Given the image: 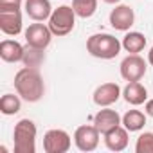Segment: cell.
I'll use <instances>...</instances> for the list:
<instances>
[{"label": "cell", "mask_w": 153, "mask_h": 153, "mask_svg": "<svg viewBox=\"0 0 153 153\" xmlns=\"http://www.w3.org/2000/svg\"><path fill=\"white\" fill-rule=\"evenodd\" d=\"M15 88L16 94L27 101V103H36L43 97L45 85L42 79V74L34 67H24L16 72L15 76Z\"/></svg>", "instance_id": "6da1fadb"}, {"label": "cell", "mask_w": 153, "mask_h": 153, "mask_svg": "<svg viewBox=\"0 0 153 153\" xmlns=\"http://www.w3.org/2000/svg\"><path fill=\"white\" fill-rule=\"evenodd\" d=\"M121 47L123 43L115 36L106 34V33L92 34L87 40V51L94 58H99V59H114L121 52Z\"/></svg>", "instance_id": "7a4b0ae2"}, {"label": "cell", "mask_w": 153, "mask_h": 153, "mask_svg": "<svg viewBox=\"0 0 153 153\" xmlns=\"http://www.w3.org/2000/svg\"><path fill=\"white\" fill-rule=\"evenodd\" d=\"M15 151L34 153L36 151V124L31 119H22L15 124Z\"/></svg>", "instance_id": "3957f363"}, {"label": "cell", "mask_w": 153, "mask_h": 153, "mask_svg": "<svg viewBox=\"0 0 153 153\" xmlns=\"http://www.w3.org/2000/svg\"><path fill=\"white\" fill-rule=\"evenodd\" d=\"M76 11L72 6H59L49 18V29L54 36H67L76 25Z\"/></svg>", "instance_id": "277c9868"}, {"label": "cell", "mask_w": 153, "mask_h": 153, "mask_svg": "<svg viewBox=\"0 0 153 153\" xmlns=\"http://www.w3.org/2000/svg\"><path fill=\"white\" fill-rule=\"evenodd\" d=\"M72 146L70 135L65 130H49L43 137V149L45 153H67Z\"/></svg>", "instance_id": "5b68a950"}, {"label": "cell", "mask_w": 153, "mask_h": 153, "mask_svg": "<svg viewBox=\"0 0 153 153\" xmlns=\"http://www.w3.org/2000/svg\"><path fill=\"white\" fill-rule=\"evenodd\" d=\"M146 74V61L139 54H128L121 61V76L123 79L130 81H140Z\"/></svg>", "instance_id": "8992f818"}, {"label": "cell", "mask_w": 153, "mask_h": 153, "mask_svg": "<svg viewBox=\"0 0 153 153\" xmlns=\"http://www.w3.org/2000/svg\"><path fill=\"white\" fill-rule=\"evenodd\" d=\"M52 36L54 34L49 29V25H43V24H31L25 29V42H27V45L34 47V49H40V51H45L51 45Z\"/></svg>", "instance_id": "52a82bcc"}, {"label": "cell", "mask_w": 153, "mask_h": 153, "mask_svg": "<svg viewBox=\"0 0 153 153\" xmlns=\"http://www.w3.org/2000/svg\"><path fill=\"white\" fill-rule=\"evenodd\" d=\"M99 130L92 124H83L74 131V142L79 151H94L99 146Z\"/></svg>", "instance_id": "ba28073f"}, {"label": "cell", "mask_w": 153, "mask_h": 153, "mask_svg": "<svg viewBox=\"0 0 153 153\" xmlns=\"http://www.w3.org/2000/svg\"><path fill=\"white\" fill-rule=\"evenodd\" d=\"M0 29L7 36L22 33V13L20 9H0Z\"/></svg>", "instance_id": "9c48e42d"}, {"label": "cell", "mask_w": 153, "mask_h": 153, "mask_svg": "<svg viewBox=\"0 0 153 153\" xmlns=\"http://www.w3.org/2000/svg\"><path fill=\"white\" fill-rule=\"evenodd\" d=\"M135 22V13L130 6L121 4L115 6V9H112L110 13V25L115 31H128Z\"/></svg>", "instance_id": "30bf717a"}, {"label": "cell", "mask_w": 153, "mask_h": 153, "mask_svg": "<svg viewBox=\"0 0 153 153\" xmlns=\"http://www.w3.org/2000/svg\"><path fill=\"white\" fill-rule=\"evenodd\" d=\"M119 97H121V87L117 83H103L94 92V103L101 108L117 103Z\"/></svg>", "instance_id": "8fae6325"}, {"label": "cell", "mask_w": 153, "mask_h": 153, "mask_svg": "<svg viewBox=\"0 0 153 153\" xmlns=\"http://www.w3.org/2000/svg\"><path fill=\"white\" fill-rule=\"evenodd\" d=\"M123 123L121 115L115 112V110H110L108 106H105L103 110H99L96 115H94V126L99 130V133H106L110 130H114L115 126H119Z\"/></svg>", "instance_id": "7c38bea8"}, {"label": "cell", "mask_w": 153, "mask_h": 153, "mask_svg": "<svg viewBox=\"0 0 153 153\" xmlns=\"http://www.w3.org/2000/svg\"><path fill=\"white\" fill-rule=\"evenodd\" d=\"M52 7L49 0H25V13L34 22H45L52 15Z\"/></svg>", "instance_id": "4fadbf2b"}, {"label": "cell", "mask_w": 153, "mask_h": 153, "mask_svg": "<svg viewBox=\"0 0 153 153\" xmlns=\"http://www.w3.org/2000/svg\"><path fill=\"white\" fill-rule=\"evenodd\" d=\"M25 56V47L20 45L16 40H4L0 43V58L7 63H18L24 61Z\"/></svg>", "instance_id": "5bb4252c"}, {"label": "cell", "mask_w": 153, "mask_h": 153, "mask_svg": "<svg viewBox=\"0 0 153 153\" xmlns=\"http://www.w3.org/2000/svg\"><path fill=\"white\" fill-rule=\"evenodd\" d=\"M105 144L112 151H123L128 146V130L124 126H115L114 130L105 133Z\"/></svg>", "instance_id": "9a60e30c"}, {"label": "cell", "mask_w": 153, "mask_h": 153, "mask_svg": "<svg viewBox=\"0 0 153 153\" xmlns=\"http://www.w3.org/2000/svg\"><path fill=\"white\" fill-rule=\"evenodd\" d=\"M123 96H124L126 103H130V105H133V106H139V105L146 103V99H148V92H146V88H144L139 81H130V83L124 87Z\"/></svg>", "instance_id": "2e32d148"}, {"label": "cell", "mask_w": 153, "mask_h": 153, "mask_svg": "<svg viewBox=\"0 0 153 153\" xmlns=\"http://www.w3.org/2000/svg\"><path fill=\"white\" fill-rule=\"evenodd\" d=\"M123 49L130 54H139L144 47H146V36L142 33L137 31H130L124 38H123Z\"/></svg>", "instance_id": "e0dca14e"}, {"label": "cell", "mask_w": 153, "mask_h": 153, "mask_svg": "<svg viewBox=\"0 0 153 153\" xmlns=\"http://www.w3.org/2000/svg\"><path fill=\"white\" fill-rule=\"evenodd\" d=\"M123 124L128 131H139L146 124V115L140 110H128L123 115Z\"/></svg>", "instance_id": "ac0fdd59"}, {"label": "cell", "mask_w": 153, "mask_h": 153, "mask_svg": "<svg viewBox=\"0 0 153 153\" xmlns=\"http://www.w3.org/2000/svg\"><path fill=\"white\" fill-rule=\"evenodd\" d=\"M20 108H22V101L15 94H4L0 99V112L4 115H15L20 112Z\"/></svg>", "instance_id": "d6986e66"}, {"label": "cell", "mask_w": 153, "mask_h": 153, "mask_svg": "<svg viewBox=\"0 0 153 153\" xmlns=\"http://www.w3.org/2000/svg\"><path fill=\"white\" fill-rule=\"evenodd\" d=\"M72 7L79 18H90L97 11V0H72Z\"/></svg>", "instance_id": "ffe728a7"}, {"label": "cell", "mask_w": 153, "mask_h": 153, "mask_svg": "<svg viewBox=\"0 0 153 153\" xmlns=\"http://www.w3.org/2000/svg\"><path fill=\"white\" fill-rule=\"evenodd\" d=\"M135 151L137 153H153V133L151 131H144L139 135V139L135 142Z\"/></svg>", "instance_id": "44dd1931"}, {"label": "cell", "mask_w": 153, "mask_h": 153, "mask_svg": "<svg viewBox=\"0 0 153 153\" xmlns=\"http://www.w3.org/2000/svg\"><path fill=\"white\" fill-rule=\"evenodd\" d=\"M24 61L27 67H38L42 61H43V51L40 49H34V47H25V56H24Z\"/></svg>", "instance_id": "7402d4cb"}, {"label": "cell", "mask_w": 153, "mask_h": 153, "mask_svg": "<svg viewBox=\"0 0 153 153\" xmlns=\"http://www.w3.org/2000/svg\"><path fill=\"white\" fill-rule=\"evenodd\" d=\"M22 0H0V9H20Z\"/></svg>", "instance_id": "603a6c76"}, {"label": "cell", "mask_w": 153, "mask_h": 153, "mask_svg": "<svg viewBox=\"0 0 153 153\" xmlns=\"http://www.w3.org/2000/svg\"><path fill=\"white\" fill-rule=\"evenodd\" d=\"M146 114L153 117V99H149V101H146Z\"/></svg>", "instance_id": "cb8c5ba5"}, {"label": "cell", "mask_w": 153, "mask_h": 153, "mask_svg": "<svg viewBox=\"0 0 153 153\" xmlns=\"http://www.w3.org/2000/svg\"><path fill=\"white\" fill-rule=\"evenodd\" d=\"M148 61H149V65H153V47H151L149 52H148Z\"/></svg>", "instance_id": "d4e9b609"}, {"label": "cell", "mask_w": 153, "mask_h": 153, "mask_svg": "<svg viewBox=\"0 0 153 153\" xmlns=\"http://www.w3.org/2000/svg\"><path fill=\"white\" fill-rule=\"evenodd\" d=\"M103 2H106V4H119L121 0H103Z\"/></svg>", "instance_id": "484cf974"}]
</instances>
